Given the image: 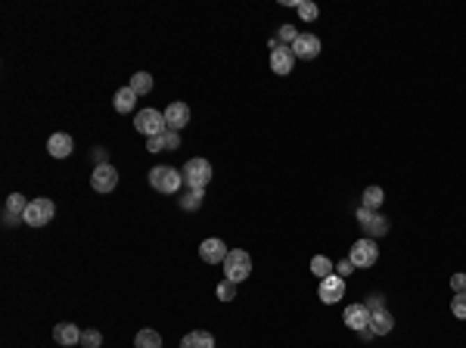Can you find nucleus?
Masks as SVG:
<instances>
[{
	"instance_id": "f257e3e1",
	"label": "nucleus",
	"mask_w": 466,
	"mask_h": 348,
	"mask_svg": "<svg viewBox=\"0 0 466 348\" xmlns=\"http://www.w3.org/2000/svg\"><path fill=\"white\" fill-rule=\"evenodd\" d=\"M224 280H230V283H243V280H249L252 274V258L249 252L243 249H230V255L224 258Z\"/></svg>"
},
{
	"instance_id": "f03ea898",
	"label": "nucleus",
	"mask_w": 466,
	"mask_h": 348,
	"mask_svg": "<svg viewBox=\"0 0 466 348\" xmlns=\"http://www.w3.org/2000/svg\"><path fill=\"white\" fill-rule=\"evenodd\" d=\"M181 184H184V174L177 168H171V165H156V168L150 171V187L165 193V196H168V193H177Z\"/></svg>"
},
{
	"instance_id": "7ed1b4c3",
	"label": "nucleus",
	"mask_w": 466,
	"mask_h": 348,
	"mask_svg": "<svg viewBox=\"0 0 466 348\" xmlns=\"http://www.w3.org/2000/svg\"><path fill=\"white\" fill-rule=\"evenodd\" d=\"M181 174H184V184L190 187V190H205L211 180V162L209 159H190L181 168Z\"/></svg>"
},
{
	"instance_id": "20e7f679",
	"label": "nucleus",
	"mask_w": 466,
	"mask_h": 348,
	"mask_svg": "<svg viewBox=\"0 0 466 348\" xmlns=\"http://www.w3.org/2000/svg\"><path fill=\"white\" fill-rule=\"evenodd\" d=\"M348 261L355 267H361V271H367V267H373L379 261V246H376V239H370V237H361L357 243H351V249H348Z\"/></svg>"
},
{
	"instance_id": "39448f33",
	"label": "nucleus",
	"mask_w": 466,
	"mask_h": 348,
	"mask_svg": "<svg viewBox=\"0 0 466 348\" xmlns=\"http://www.w3.org/2000/svg\"><path fill=\"white\" fill-rule=\"evenodd\" d=\"M53 215H56V205H53V199H31L29 203V209H25V215H22V224H29V227H44V224H50Z\"/></svg>"
},
{
	"instance_id": "423d86ee",
	"label": "nucleus",
	"mask_w": 466,
	"mask_h": 348,
	"mask_svg": "<svg viewBox=\"0 0 466 348\" xmlns=\"http://www.w3.org/2000/svg\"><path fill=\"white\" fill-rule=\"evenodd\" d=\"M134 128L143 134L146 140H150V137H159V134L168 131V125H165V112H159V109H143V112H137V116H134Z\"/></svg>"
},
{
	"instance_id": "0eeeda50",
	"label": "nucleus",
	"mask_w": 466,
	"mask_h": 348,
	"mask_svg": "<svg viewBox=\"0 0 466 348\" xmlns=\"http://www.w3.org/2000/svg\"><path fill=\"white\" fill-rule=\"evenodd\" d=\"M90 187L97 193H112L118 187V168H112L109 162L106 165H97L93 168V174H90Z\"/></svg>"
},
{
	"instance_id": "6e6552de",
	"label": "nucleus",
	"mask_w": 466,
	"mask_h": 348,
	"mask_svg": "<svg viewBox=\"0 0 466 348\" xmlns=\"http://www.w3.org/2000/svg\"><path fill=\"white\" fill-rule=\"evenodd\" d=\"M321 302L323 305H336L345 299V277H339V274H330V277L321 280Z\"/></svg>"
},
{
	"instance_id": "1a4fd4ad",
	"label": "nucleus",
	"mask_w": 466,
	"mask_h": 348,
	"mask_svg": "<svg viewBox=\"0 0 466 348\" xmlns=\"http://www.w3.org/2000/svg\"><path fill=\"white\" fill-rule=\"evenodd\" d=\"M292 56L296 59H317L321 56V38L311 35V31H302L298 41L292 44Z\"/></svg>"
},
{
	"instance_id": "9d476101",
	"label": "nucleus",
	"mask_w": 466,
	"mask_h": 348,
	"mask_svg": "<svg viewBox=\"0 0 466 348\" xmlns=\"http://www.w3.org/2000/svg\"><path fill=\"white\" fill-rule=\"evenodd\" d=\"M230 255V249L224 246V239H205L202 246H199V258L205 261V264H224V258Z\"/></svg>"
},
{
	"instance_id": "9b49d317",
	"label": "nucleus",
	"mask_w": 466,
	"mask_h": 348,
	"mask_svg": "<svg viewBox=\"0 0 466 348\" xmlns=\"http://www.w3.org/2000/svg\"><path fill=\"white\" fill-rule=\"evenodd\" d=\"M370 308L367 305H348L345 308V326L348 330H355V333H361V330H367L370 326Z\"/></svg>"
},
{
	"instance_id": "f8f14e48",
	"label": "nucleus",
	"mask_w": 466,
	"mask_h": 348,
	"mask_svg": "<svg viewBox=\"0 0 466 348\" xmlns=\"http://www.w3.org/2000/svg\"><path fill=\"white\" fill-rule=\"evenodd\" d=\"M165 125H168V131H181L190 125V106L186 103H168V109H165Z\"/></svg>"
},
{
	"instance_id": "ddd939ff",
	"label": "nucleus",
	"mask_w": 466,
	"mask_h": 348,
	"mask_svg": "<svg viewBox=\"0 0 466 348\" xmlns=\"http://www.w3.org/2000/svg\"><path fill=\"white\" fill-rule=\"evenodd\" d=\"M81 333L84 330H78V324H56L53 326V339H56L63 348H72V345H81Z\"/></svg>"
},
{
	"instance_id": "4468645a",
	"label": "nucleus",
	"mask_w": 466,
	"mask_h": 348,
	"mask_svg": "<svg viewBox=\"0 0 466 348\" xmlns=\"http://www.w3.org/2000/svg\"><path fill=\"white\" fill-rule=\"evenodd\" d=\"M146 150L150 152H175V150H181V134L177 131H165V134H159V137H150L146 140Z\"/></svg>"
},
{
	"instance_id": "2eb2a0df",
	"label": "nucleus",
	"mask_w": 466,
	"mask_h": 348,
	"mask_svg": "<svg viewBox=\"0 0 466 348\" xmlns=\"http://www.w3.org/2000/svg\"><path fill=\"white\" fill-rule=\"evenodd\" d=\"M292 65H296L292 47H277V50L271 53V69H274V75H292Z\"/></svg>"
},
{
	"instance_id": "dca6fc26",
	"label": "nucleus",
	"mask_w": 466,
	"mask_h": 348,
	"mask_svg": "<svg viewBox=\"0 0 466 348\" xmlns=\"http://www.w3.org/2000/svg\"><path fill=\"white\" fill-rule=\"evenodd\" d=\"M72 150H75V140H72L69 134H53V137L47 140V152H50L53 159H69Z\"/></svg>"
},
{
	"instance_id": "f3484780",
	"label": "nucleus",
	"mask_w": 466,
	"mask_h": 348,
	"mask_svg": "<svg viewBox=\"0 0 466 348\" xmlns=\"http://www.w3.org/2000/svg\"><path fill=\"white\" fill-rule=\"evenodd\" d=\"M25 209H29V199L22 196V193H13V196H6V209H3V221L6 224H16L19 218L25 215Z\"/></svg>"
},
{
	"instance_id": "a211bd4d",
	"label": "nucleus",
	"mask_w": 466,
	"mask_h": 348,
	"mask_svg": "<svg viewBox=\"0 0 466 348\" xmlns=\"http://www.w3.org/2000/svg\"><path fill=\"white\" fill-rule=\"evenodd\" d=\"M392 326H395V317H392L385 308H379V311L370 314V330L376 333V336H389Z\"/></svg>"
},
{
	"instance_id": "6ab92c4d",
	"label": "nucleus",
	"mask_w": 466,
	"mask_h": 348,
	"mask_svg": "<svg viewBox=\"0 0 466 348\" xmlns=\"http://www.w3.org/2000/svg\"><path fill=\"white\" fill-rule=\"evenodd\" d=\"M112 106H115V112H134V106H137V93L131 90V87H118L115 90V97H112Z\"/></svg>"
},
{
	"instance_id": "aec40b11",
	"label": "nucleus",
	"mask_w": 466,
	"mask_h": 348,
	"mask_svg": "<svg viewBox=\"0 0 466 348\" xmlns=\"http://www.w3.org/2000/svg\"><path fill=\"white\" fill-rule=\"evenodd\" d=\"M181 348H215V336L205 330H193L181 339Z\"/></svg>"
},
{
	"instance_id": "412c9836",
	"label": "nucleus",
	"mask_w": 466,
	"mask_h": 348,
	"mask_svg": "<svg viewBox=\"0 0 466 348\" xmlns=\"http://www.w3.org/2000/svg\"><path fill=\"white\" fill-rule=\"evenodd\" d=\"M364 230H367V237H370V239L385 237V233H389V218L379 215V212H373V218L367 221V224H364Z\"/></svg>"
},
{
	"instance_id": "4be33fe9",
	"label": "nucleus",
	"mask_w": 466,
	"mask_h": 348,
	"mask_svg": "<svg viewBox=\"0 0 466 348\" xmlns=\"http://www.w3.org/2000/svg\"><path fill=\"white\" fill-rule=\"evenodd\" d=\"M131 90L137 93V97H146V93L152 90V75L150 72H134V75H131Z\"/></svg>"
},
{
	"instance_id": "5701e85b",
	"label": "nucleus",
	"mask_w": 466,
	"mask_h": 348,
	"mask_svg": "<svg viewBox=\"0 0 466 348\" xmlns=\"http://www.w3.org/2000/svg\"><path fill=\"white\" fill-rule=\"evenodd\" d=\"M383 203H385L383 187H367V190H364V209L379 212V209H383Z\"/></svg>"
},
{
	"instance_id": "b1692460",
	"label": "nucleus",
	"mask_w": 466,
	"mask_h": 348,
	"mask_svg": "<svg viewBox=\"0 0 466 348\" xmlns=\"http://www.w3.org/2000/svg\"><path fill=\"white\" fill-rule=\"evenodd\" d=\"M134 348H162V336L156 330H140L134 339Z\"/></svg>"
},
{
	"instance_id": "393cba45",
	"label": "nucleus",
	"mask_w": 466,
	"mask_h": 348,
	"mask_svg": "<svg viewBox=\"0 0 466 348\" xmlns=\"http://www.w3.org/2000/svg\"><path fill=\"white\" fill-rule=\"evenodd\" d=\"M311 274H314L317 280L330 277V274H332V261L326 258V255H314V258H311Z\"/></svg>"
},
{
	"instance_id": "a878e982",
	"label": "nucleus",
	"mask_w": 466,
	"mask_h": 348,
	"mask_svg": "<svg viewBox=\"0 0 466 348\" xmlns=\"http://www.w3.org/2000/svg\"><path fill=\"white\" fill-rule=\"evenodd\" d=\"M202 199H205V190H190V193H186V196L181 199V209L196 212L199 205H202Z\"/></svg>"
},
{
	"instance_id": "bb28decb",
	"label": "nucleus",
	"mask_w": 466,
	"mask_h": 348,
	"mask_svg": "<svg viewBox=\"0 0 466 348\" xmlns=\"http://www.w3.org/2000/svg\"><path fill=\"white\" fill-rule=\"evenodd\" d=\"M298 16H302V22H314L317 16H321V10H317V3H308V0H298Z\"/></svg>"
},
{
	"instance_id": "cd10ccee",
	"label": "nucleus",
	"mask_w": 466,
	"mask_h": 348,
	"mask_svg": "<svg viewBox=\"0 0 466 348\" xmlns=\"http://www.w3.org/2000/svg\"><path fill=\"white\" fill-rule=\"evenodd\" d=\"M215 296L221 299V302H233V299H236V283L221 280V283H218V290H215Z\"/></svg>"
},
{
	"instance_id": "c85d7f7f",
	"label": "nucleus",
	"mask_w": 466,
	"mask_h": 348,
	"mask_svg": "<svg viewBox=\"0 0 466 348\" xmlns=\"http://www.w3.org/2000/svg\"><path fill=\"white\" fill-rule=\"evenodd\" d=\"M451 314H454L457 320H466V292H457V296L451 299Z\"/></svg>"
},
{
	"instance_id": "c756f323",
	"label": "nucleus",
	"mask_w": 466,
	"mask_h": 348,
	"mask_svg": "<svg viewBox=\"0 0 466 348\" xmlns=\"http://www.w3.org/2000/svg\"><path fill=\"white\" fill-rule=\"evenodd\" d=\"M298 35H302V31H296V29H292V25H280V31H277V41L280 44H296L298 41Z\"/></svg>"
},
{
	"instance_id": "7c9ffc66",
	"label": "nucleus",
	"mask_w": 466,
	"mask_h": 348,
	"mask_svg": "<svg viewBox=\"0 0 466 348\" xmlns=\"http://www.w3.org/2000/svg\"><path fill=\"white\" fill-rule=\"evenodd\" d=\"M103 345V336L97 330H84L81 333V348H99Z\"/></svg>"
},
{
	"instance_id": "2f4dec72",
	"label": "nucleus",
	"mask_w": 466,
	"mask_h": 348,
	"mask_svg": "<svg viewBox=\"0 0 466 348\" xmlns=\"http://www.w3.org/2000/svg\"><path fill=\"white\" fill-rule=\"evenodd\" d=\"M451 290H454V296L457 292H466V274H454L451 277Z\"/></svg>"
},
{
	"instance_id": "473e14b6",
	"label": "nucleus",
	"mask_w": 466,
	"mask_h": 348,
	"mask_svg": "<svg viewBox=\"0 0 466 348\" xmlns=\"http://www.w3.org/2000/svg\"><path fill=\"white\" fill-rule=\"evenodd\" d=\"M351 271H355V264H351L348 258H345V261H339V264H336V274H339V277H348Z\"/></svg>"
},
{
	"instance_id": "72a5a7b5",
	"label": "nucleus",
	"mask_w": 466,
	"mask_h": 348,
	"mask_svg": "<svg viewBox=\"0 0 466 348\" xmlns=\"http://www.w3.org/2000/svg\"><path fill=\"white\" fill-rule=\"evenodd\" d=\"M367 308H370V311H379V308H385V305H383V296H370V299H367Z\"/></svg>"
},
{
	"instance_id": "f704fd0d",
	"label": "nucleus",
	"mask_w": 466,
	"mask_h": 348,
	"mask_svg": "<svg viewBox=\"0 0 466 348\" xmlns=\"http://www.w3.org/2000/svg\"><path fill=\"white\" fill-rule=\"evenodd\" d=\"M370 218H373V212H370V209H364V205H361V209H357V221H361V227L367 224Z\"/></svg>"
},
{
	"instance_id": "c9c22d12",
	"label": "nucleus",
	"mask_w": 466,
	"mask_h": 348,
	"mask_svg": "<svg viewBox=\"0 0 466 348\" xmlns=\"http://www.w3.org/2000/svg\"><path fill=\"white\" fill-rule=\"evenodd\" d=\"M357 336H361V339H364V342H370V339H373V336H376V333H373V330H370V326H367V330H361V333H357Z\"/></svg>"
}]
</instances>
